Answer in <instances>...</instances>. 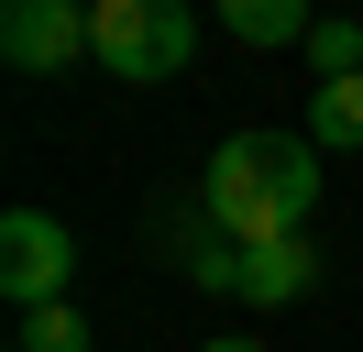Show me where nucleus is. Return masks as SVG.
<instances>
[{"mask_svg": "<svg viewBox=\"0 0 363 352\" xmlns=\"http://www.w3.org/2000/svg\"><path fill=\"white\" fill-rule=\"evenodd\" d=\"M319 143L308 132H231L220 154H209V176H199V198H209V220H220L231 242H297L319 220Z\"/></svg>", "mask_w": 363, "mask_h": 352, "instance_id": "f257e3e1", "label": "nucleus"}, {"mask_svg": "<svg viewBox=\"0 0 363 352\" xmlns=\"http://www.w3.org/2000/svg\"><path fill=\"white\" fill-rule=\"evenodd\" d=\"M89 55L121 88H155V77H177L199 55V11L187 0H89Z\"/></svg>", "mask_w": 363, "mask_h": 352, "instance_id": "f03ea898", "label": "nucleus"}, {"mask_svg": "<svg viewBox=\"0 0 363 352\" xmlns=\"http://www.w3.org/2000/svg\"><path fill=\"white\" fill-rule=\"evenodd\" d=\"M67 275H77V231L55 209H11L0 220V297L11 308H67Z\"/></svg>", "mask_w": 363, "mask_h": 352, "instance_id": "7ed1b4c3", "label": "nucleus"}, {"mask_svg": "<svg viewBox=\"0 0 363 352\" xmlns=\"http://www.w3.org/2000/svg\"><path fill=\"white\" fill-rule=\"evenodd\" d=\"M0 55L23 77H67L89 55V0H0Z\"/></svg>", "mask_w": 363, "mask_h": 352, "instance_id": "20e7f679", "label": "nucleus"}, {"mask_svg": "<svg viewBox=\"0 0 363 352\" xmlns=\"http://www.w3.org/2000/svg\"><path fill=\"white\" fill-rule=\"evenodd\" d=\"M319 286V242L297 231V242H231V297L242 308H297Z\"/></svg>", "mask_w": 363, "mask_h": 352, "instance_id": "39448f33", "label": "nucleus"}, {"mask_svg": "<svg viewBox=\"0 0 363 352\" xmlns=\"http://www.w3.org/2000/svg\"><path fill=\"white\" fill-rule=\"evenodd\" d=\"M209 11H220V33L231 44H253V55H275V44H308V0H209Z\"/></svg>", "mask_w": 363, "mask_h": 352, "instance_id": "423d86ee", "label": "nucleus"}, {"mask_svg": "<svg viewBox=\"0 0 363 352\" xmlns=\"http://www.w3.org/2000/svg\"><path fill=\"white\" fill-rule=\"evenodd\" d=\"M308 143H319V154H363V77L308 88Z\"/></svg>", "mask_w": 363, "mask_h": 352, "instance_id": "0eeeda50", "label": "nucleus"}, {"mask_svg": "<svg viewBox=\"0 0 363 352\" xmlns=\"http://www.w3.org/2000/svg\"><path fill=\"white\" fill-rule=\"evenodd\" d=\"M308 66H319V88H330V77H363V22L352 11H319L308 22Z\"/></svg>", "mask_w": 363, "mask_h": 352, "instance_id": "6e6552de", "label": "nucleus"}, {"mask_svg": "<svg viewBox=\"0 0 363 352\" xmlns=\"http://www.w3.org/2000/svg\"><path fill=\"white\" fill-rule=\"evenodd\" d=\"M23 352H89V319H77V297H67V308H23Z\"/></svg>", "mask_w": 363, "mask_h": 352, "instance_id": "1a4fd4ad", "label": "nucleus"}, {"mask_svg": "<svg viewBox=\"0 0 363 352\" xmlns=\"http://www.w3.org/2000/svg\"><path fill=\"white\" fill-rule=\"evenodd\" d=\"M199 352H264V341H199Z\"/></svg>", "mask_w": 363, "mask_h": 352, "instance_id": "9d476101", "label": "nucleus"}]
</instances>
